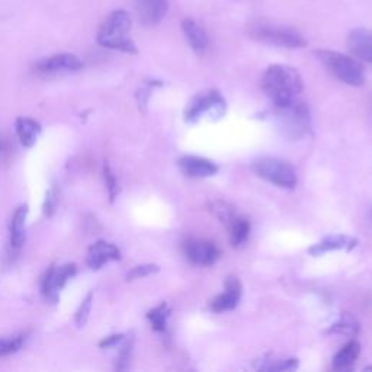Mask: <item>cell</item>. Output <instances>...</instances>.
I'll return each instance as SVG.
<instances>
[{
    "label": "cell",
    "mask_w": 372,
    "mask_h": 372,
    "mask_svg": "<svg viewBox=\"0 0 372 372\" xmlns=\"http://www.w3.org/2000/svg\"><path fill=\"white\" fill-rule=\"evenodd\" d=\"M262 89L274 107L287 105L304 89L300 71L287 64H272L266 68L262 78Z\"/></svg>",
    "instance_id": "obj_1"
},
{
    "label": "cell",
    "mask_w": 372,
    "mask_h": 372,
    "mask_svg": "<svg viewBox=\"0 0 372 372\" xmlns=\"http://www.w3.org/2000/svg\"><path fill=\"white\" fill-rule=\"evenodd\" d=\"M131 16L127 11H115L112 12L102 27L99 28L96 41L101 47L116 49V52L128 53V54H137L138 49L134 44L133 38L130 37L131 32Z\"/></svg>",
    "instance_id": "obj_2"
},
{
    "label": "cell",
    "mask_w": 372,
    "mask_h": 372,
    "mask_svg": "<svg viewBox=\"0 0 372 372\" xmlns=\"http://www.w3.org/2000/svg\"><path fill=\"white\" fill-rule=\"evenodd\" d=\"M316 56L340 82L355 88L365 83L364 67L354 57L339 52H332V49H318Z\"/></svg>",
    "instance_id": "obj_3"
},
{
    "label": "cell",
    "mask_w": 372,
    "mask_h": 372,
    "mask_svg": "<svg viewBox=\"0 0 372 372\" xmlns=\"http://www.w3.org/2000/svg\"><path fill=\"white\" fill-rule=\"evenodd\" d=\"M251 35L259 42L280 47V48L299 49L307 45L306 38L299 31L289 28V27H284V25H277V23L253 25L251 30Z\"/></svg>",
    "instance_id": "obj_4"
},
{
    "label": "cell",
    "mask_w": 372,
    "mask_h": 372,
    "mask_svg": "<svg viewBox=\"0 0 372 372\" xmlns=\"http://www.w3.org/2000/svg\"><path fill=\"white\" fill-rule=\"evenodd\" d=\"M227 104L224 97L217 90L210 89L195 95L185 109V119L188 122H198L204 118L211 121L220 119L226 115Z\"/></svg>",
    "instance_id": "obj_5"
},
{
    "label": "cell",
    "mask_w": 372,
    "mask_h": 372,
    "mask_svg": "<svg viewBox=\"0 0 372 372\" xmlns=\"http://www.w3.org/2000/svg\"><path fill=\"white\" fill-rule=\"evenodd\" d=\"M274 108L280 127L287 137L300 138L310 131V111L304 102L295 99L287 105Z\"/></svg>",
    "instance_id": "obj_6"
},
{
    "label": "cell",
    "mask_w": 372,
    "mask_h": 372,
    "mask_svg": "<svg viewBox=\"0 0 372 372\" xmlns=\"http://www.w3.org/2000/svg\"><path fill=\"white\" fill-rule=\"evenodd\" d=\"M256 175L282 189H294L299 182L294 166L277 157H263L253 163Z\"/></svg>",
    "instance_id": "obj_7"
},
{
    "label": "cell",
    "mask_w": 372,
    "mask_h": 372,
    "mask_svg": "<svg viewBox=\"0 0 372 372\" xmlns=\"http://www.w3.org/2000/svg\"><path fill=\"white\" fill-rule=\"evenodd\" d=\"M76 274V265L66 263L61 266H49L41 281V291L47 300L57 303L59 292L64 288L68 280Z\"/></svg>",
    "instance_id": "obj_8"
},
{
    "label": "cell",
    "mask_w": 372,
    "mask_h": 372,
    "mask_svg": "<svg viewBox=\"0 0 372 372\" xmlns=\"http://www.w3.org/2000/svg\"><path fill=\"white\" fill-rule=\"evenodd\" d=\"M184 253L191 263L198 266H211L221 256V252L215 243L196 239H192L184 244Z\"/></svg>",
    "instance_id": "obj_9"
},
{
    "label": "cell",
    "mask_w": 372,
    "mask_h": 372,
    "mask_svg": "<svg viewBox=\"0 0 372 372\" xmlns=\"http://www.w3.org/2000/svg\"><path fill=\"white\" fill-rule=\"evenodd\" d=\"M241 281L234 275H229L224 281V292L214 296L212 301L210 303L211 310L214 313H226L234 310L241 299Z\"/></svg>",
    "instance_id": "obj_10"
},
{
    "label": "cell",
    "mask_w": 372,
    "mask_h": 372,
    "mask_svg": "<svg viewBox=\"0 0 372 372\" xmlns=\"http://www.w3.org/2000/svg\"><path fill=\"white\" fill-rule=\"evenodd\" d=\"M136 13L145 27L160 23L169 11V0H134Z\"/></svg>",
    "instance_id": "obj_11"
},
{
    "label": "cell",
    "mask_w": 372,
    "mask_h": 372,
    "mask_svg": "<svg viewBox=\"0 0 372 372\" xmlns=\"http://www.w3.org/2000/svg\"><path fill=\"white\" fill-rule=\"evenodd\" d=\"M178 166L185 176L193 179L211 178L218 172V166L214 162L198 156H184L179 159Z\"/></svg>",
    "instance_id": "obj_12"
},
{
    "label": "cell",
    "mask_w": 372,
    "mask_h": 372,
    "mask_svg": "<svg viewBox=\"0 0 372 372\" xmlns=\"http://www.w3.org/2000/svg\"><path fill=\"white\" fill-rule=\"evenodd\" d=\"M348 49L355 59L372 64V30H352L348 35Z\"/></svg>",
    "instance_id": "obj_13"
},
{
    "label": "cell",
    "mask_w": 372,
    "mask_h": 372,
    "mask_svg": "<svg viewBox=\"0 0 372 372\" xmlns=\"http://www.w3.org/2000/svg\"><path fill=\"white\" fill-rule=\"evenodd\" d=\"M119 259H121V252L118 247L105 240L96 241L95 244H92L89 247L88 258H86L89 268L95 270L101 269L102 266H105L112 260H119Z\"/></svg>",
    "instance_id": "obj_14"
},
{
    "label": "cell",
    "mask_w": 372,
    "mask_h": 372,
    "mask_svg": "<svg viewBox=\"0 0 372 372\" xmlns=\"http://www.w3.org/2000/svg\"><path fill=\"white\" fill-rule=\"evenodd\" d=\"M182 31L193 52L198 56H204L210 47V40L201 25L192 18H185L182 20Z\"/></svg>",
    "instance_id": "obj_15"
},
{
    "label": "cell",
    "mask_w": 372,
    "mask_h": 372,
    "mask_svg": "<svg viewBox=\"0 0 372 372\" xmlns=\"http://www.w3.org/2000/svg\"><path fill=\"white\" fill-rule=\"evenodd\" d=\"M356 244H358L356 239H352L344 234H332V236L325 237L323 240L318 241L313 247H310L308 253L313 256H320V255H325L333 251H348L349 252L355 249Z\"/></svg>",
    "instance_id": "obj_16"
},
{
    "label": "cell",
    "mask_w": 372,
    "mask_h": 372,
    "mask_svg": "<svg viewBox=\"0 0 372 372\" xmlns=\"http://www.w3.org/2000/svg\"><path fill=\"white\" fill-rule=\"evenodd\" d=\"M82 60L74 54H56L44 59L37 64V68L42 73H57V71H79L82 70Z\"/></svg>",
    "instance_id": "obj_17"
},
{
    "label": "cell",
    "mask_w": 372,
    "mask_h": 372,
    "mask_svg": "<svg viewBox=\"0 0 372 372\" xmlns=\"http://www.w3.org/2000/svg\"><path fill=\"white\" fill-rule=\"evenodd\" d=\"M27 217H28V205L23 204L19 205L11 220L9 226V241L13 249H20L25 241V226H27Z\"/></svg>",
    "instance_id": "obj_18"
},
{
    "label": "cell",
    "mask_w": 372,
    "mask_h": 372,
    "mask_svg": "<svg viewBox=\"0 0 372 372\" xmlns=\"http://www.w3.org/2000/svg\"><path fill=\"white\" fill-rule=\"evenodd\" d=\"M16 133H18L20 144L23 147L31 148L35 144L41 133V126L31 118H18L16 119Z\"/></svg>",
    "instance_id": "obj_19"
},
{
    "label": "cell",
    "mask_w": 372,
    "mask_h": 372,
    "mask_svg": "<svg viewBox=\"0 0 372 372\" xmlns=\"http://www.w3.org/2000/svg\"><path fill=\"white\" fill-rule=\"evenodd\" d=\"M359 354H361V344L356 340H351L335 355L333 366L336 369H349L359 358Z\"/></svg>",
    "instance_id": "obj_20"
},
{
    "label": "cell",
    "mask_w": 372,
    "mask_h": 372,
    "mask_svg": "<svg viewBox=\"0 0 372 372\" xmlns=\"http://www.w3.org/2000/svg\"><path fill=\"white\" fill-rule=\"evenodd\" d=\"M227 229L230 232L232 244L234 247H239V246L244 244L247 241V239H249V234H251V221L247 220V218H244V217L237 215L232 221V224Z\"/></svg>",
    "instance_id": "obj_21"
},
{
    "label": "cell",
    "mask_w": 372,
    "mask_h": 372,
    "mask_svg": "<svg viewBox=\"0 0 372 372\" xmlns=\"http://www.w3.org/2000/svg\"><path fill=\"white\" fill-rule=\"evenodd\" d=\"M329 333L333 335H342V336H348V337H355L359 332V325L356 318L349 314V313H342L339 320L333 326H330V329L328 330Z\"/></svg>",
    "instance_id": "obj_22"
},
{
    "label": "cell",
    "mask_w": 372,
    "mask_h": 372,
    "mask_svg": "<svg viewBox=\"0 0 372 372\" xmlns=\"http://www.w3.org/2000/svg\"><path fill=\"white\" fill-rule=\"evenodd\" d=\"M170 316V308L166 303L159 304L157 307H155L153 310L148 311L147 318L150 320L152 328L156 332H164L166 326H167V318Z\"/></svg>",
    "instance_id": "obj_23"
},
{
    "label": "cell",
    "mask_w": 372,
    "mask_h": 372,
    "mask_svg": "<svg viewBox=\"0 0 372 372\" xmlns=\"http://www.w3.org/2000/svg\"><path fill=\"white\" fill-rule=\"evenodd\" d=\"M210 211L221 221V224H224L226 229L232 224V221L237 217L236 210L224 203V201H214L210 204Z\"/></svg>",
    "instance_id": "obj_24"
},
{
    "label": "cell",
    "mask_w": 372,
    "mask_h": 372,
    "mask_svg": "<svg viewBox=\"0 0 372 372\" xmlns=\"http://www.w3.org/2000/svg\"><path fill=\"white\" fill-rule=\"evenodd\" d=\"M27 340L25 335H18L13 337H0V358H5L9 355L16 354Z\"/></svg>",
    "instance_id": "obj_25"
},
{
    "label": "cell",
    "mask_w": 372,
    "mask_h": 372,
    "mask_svg": "<svg viewBox=\"0 0 372 372\" xmlns=\"http://www.w3.org/2000/svg\"><path fill=\"white\" fill-rule=\"evenodd\" d=\"M92 304H93V292H89L85 296V300L82 301L79 310L76 311V316H74V323H76L78 328H85V325L88 323L92 311Z\"/></svg>",
    "instance_id": "obj_26"
},
{
    "label": "cell",
    "mask_w": 372,
    "mask_h": 372,
    "mask_svg": "<svg viewBox=\"0 0 372 372\" xmlns=\"http://www.w3.org/2000/svg\"><path fill=\"white\" fill-rule=\"evenodd\" d=\"M299 368V359L291 358V359H270L266 361V364L260 365V371H294Z\"/></svg>",
    "instance_id": "obj_27"
},
{
    "label": "cell",
    "mask_w": 372,
    "mask_h": 372,
    "mask_svg": "<svg viewBox=\"0 0 372 372\" xmlns=\"http://www.w3.org/2000/svg\"><path fill=\"white\" fill-rule=\"evenodd\" d=\"M156 272H159V266L157 265H153V263L138 265V266H134L128 272L127 281L133 282V281H137V280H141V278H145V277H150V275L156 274Z\"/></svg>",
    "instance_id": "obj_28"
},
{
    "label": "cell",
    "mask_w": 372,
    "mask_h": 372,
    "mask_svg": "<svg viewBox=\"0 0 372 372\" xmlns=\"http://www.w3.org/2000/svg\"><path fill=\"white\" fill-rule=\"evenodd\" d=\"M104 179H105L109 201L114 203L116 200V196H118L119 186H118V179L115 176V173L112 172V169H111V166L108 163L104 164Z\"/></svg>",
    "instance_id": "obj_29"
},
{
    "label": "cell",
    "mask_w": 372,
    "mask_h": 372,
    "mask_svg": "<svg viewBox=\"0 0 372 372\" xmlns=\"http://www.w3.org/2000/svg\"><path fill=\"white\" fill-rule=\"evenodd\" d=\"M131 349H133V339H127L124 336L122 339V348L119 351L118 356V369H124L128 366L130 358H131Z\"/></svg>",
    "instance_id": "obj_30"
},
{
    "label": "cell",
    "mask_w": 372,
    "mask_h": 372,
    "mask_svg": "<svg viewBox=\"0 0 372 372\" xmlns=\"http://www.w3.org/2000/svg\"><path fill=\"white\" fill-rule=\"evenodd\" d=\"M57 205H59V191L56 186H53L47 192L45 203H44V214L47 217H52L56 212Z\"/></svg>",
    "instance_id": "obj_31"
},
{
    "label": "cell",
    "mask_w": 372,
    "mask_h": 372,
    "mask_svg": "<svg viewBox=\"0 0 372 372\" xmlns=\"http://www.w3.org/2000/svg\"><path fill=\"white\" fill-rule=\"evenodd\" d=\"M124 339V335H112V336H108L105 337L101 343H99V346H101V348H112V346L121 343Z\"/></svg>",
    "instance_id": "obj_32"
}]
</instances>
